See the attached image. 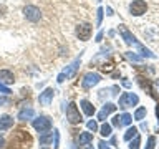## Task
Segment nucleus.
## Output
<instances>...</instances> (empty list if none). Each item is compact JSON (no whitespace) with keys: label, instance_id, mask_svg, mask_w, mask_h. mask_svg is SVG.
I'll list each match as a JSON object with an SVG mask.
<instances>
[{"label":"nucleus","instance_id":"nucleus-6","mask_svg":"<svg viewBox=\"0 0 159 149\" xmlns=\"http://www.w3.org/2000/svg\"><path fill=\"white\" fill-rule=\"evenodd\" d=\"M139 103L138 94L134 93H123L119 96V108H129V106H136Z\"/></svg>","mask_w":159,"mask_h":149},{"label":"nucleus","instance_id":"nucleus-28","mask_svg":"<svg viewBox=\"0 0 159 149\" xmlns=\"http://www.w3.org/2000/svg\"><path fill=\"white\" fill-rule=\"evenodd\" d=\"M0 93H2V94H7V96H8V94L12 93V91H10L8 86H5L3 83H0Z\"/></svg>","mask_w":159,"mask_h":149},{"label":"nucleus","instance_id":"nucleus-8","mask_svg":"<svg viewBox=\"0 0 159 149\" xmlns=\"http://www.w3.org/2000/svg\"><path fill=\"white\" fill-rule=\"evenodd\" d=\"M78 65H80V58H76V60H75V61H73L71 65H70V66H68L66 70H65V71H61V73L58 74V79H57V81H58V83H63L65 79L71 78L73 74L76 73V70H78Z\"/></svg>","mask_w":159,"mask_h":149},{"label":"nucleus","instance_id":"nucleus-21","mask_svg":"<svg viewBox=\"0 0 159 149\" xmlns=\"http://www.w3.org/2000/svg\"><path fill=\"white\" fill-rule=\"evenodd\" d=\"M139 146H141V138L139 136L133 138L131 141H129V149H139Z\"/></svg>","mask_w":159,"mask_h":149},{"label":"nucleus","instance_id":"nucleus-7","mask_svg":"<svg viewBox=\"0 0 159 149\" xmlns=\"http://www.w3.org/2000/svg\"><path fill=\"white\" fill-rule=\"evenodd\" d=\"M101 81V76H99L98 73H86L83 76V81H81V86L84 89H89L93 86H96V84Z\"/></svg>","mask_w":159,"mask_h":149},{"label":"nucleus","instance_id":"nucleus-35","mask_svg":"<svg viewBox=\"0 0 159 149\" xmlns=\"http://www.w3.org/2000/svg\"><path fill=\"white\" fill-rule=\"evenodd\" d=\"M123 86H126V88H129V86H131V83H129L128 79H124V81H123Z\"/></svg>","mask_w":159,"mask_h":149},{"label":"nucleus","instance_id":"nucleus-2","mask_svg":"<svg viewBox=\"0 0 159 149\" xmlns=\"http://www.w3.org/2000/svg\"><path fill=\"white\" fill-rule=\"evenodd\" d=\"M66 119H68L70 124H80L83 121L81 113H80V109H78V106L75 103L68 104V108H66Z\"/></svg>","mask_w":159,"mask_h":149},{"label":"nucleus","instance_id":"nucleus-1","mask_svg":"<svg viewBox=\"0 0 159 149\" xmlns=\"http://www.w3.org/2000/svg\"><path fill=\"white\" fill-rule=\"evenodd\" d=\"M32 126L35 128V131H38L40 134L47 133L52 129V119L48 116H38V118L32 119Z\"/></svg>","mask_w":159,"mask_h":149},{"label":"nucleus","instance_id":"nucleus-16","mask_svg":"<svg viewBox=\"0 0 159 149\" xmlns=\"http://www.w3.org/2000/svg\"><path fill=\"white\" fill-rule=\"evenodd\" d=\"M89 142H93V134L91 133L84 131V133H81L78 136V144L80 146H88Z\"/></svg>","mask_w":159,"mask_h":149},{"label":"nucleus","instance_id":"nucleus-31","mask_svg":"<svg viewBox=\"0 0 159 149\" xmlns=\"http://www.w3.org/2000/svg\"><path fill=\"white\" fill-rule=\"evenodd\" d=\"M98 147H99V149H108V144L104 142V141H99V144H98Z\"/></svg>","mask_w":159,"mask_h":149},{"label":"nucleus","instance_id":"nucleus-19","mask_svg":"<svg viewBox=\"0 0 159 149\" xmlns=\"http://www.w3.org/2000/svg\"><path fill=\"white\" fill-rule=\"evenodd\" d=\"M53 141V133H42L40 134V144H48Z\"/></svg>","mask_w":159,"mask_h":149},{"label":"nucleus","instance_id":"nucleus-38","mask_svg":"<svg viewBox=\"0 0 159 149\" xmlns=\"http://www.w3.org/2000/svg\"><path fill=\"white\" fill-rule=\"evenodd\" d=\"M43 149H48V147H43Z\"/></svg>","mask_w":159,"mask_h":149},{"label":"nucleus","instance_id":"nucleus-26","mask_svg":"<svg viewBox=\"0 0 159 149\" xmlns=\"http://www.w3.org/2000/svg\"><path fill=\"white\" fill-rule=\"evenodd\" d=\"M53 138H55V142H53V149H58V142H60V134H58V129L53 131Z\"/></svg>","mask_w":159,"mask_h":149},{"label":"nucleus","instance_id":"nucleus-34","mask_svg":"<svg viewBox=\"0 0 159 149\" xmlns=\"http://www.w3.org/2000/svg\"><path fill=\"white\" fill-rule=\"evenodd\" d=\"M156 116H157V128H159V104L156 106Z\"/></svg>","mask_w":159,"mask_h":149},{"label":"nucleus","instance_id":"nucleus-27","mask_svg":"<svg viewBox=\"0 0 159 149\" xmlns=\"http://www.w3.org/2000/svg\"><path fill=\"white\" fill-rule=\"evenodd\" d=\"M86 126H88V129H89V131H98V124H96V121H93V119H91V121H88V124H86Z\"/></svg>","mask_w":159,"mask_h":149},{"label":"nucleus","instance_id":"nucleus-3","mask_svg":"<svg viewBox=\"0 0 159 149\" xmlns=\"http://www.w3.org/2000/svg\"><path fill=\"white\" fill-rule=\"evenodd\" d=\"M23 15H25V18L32 23H37L42 20V12H40V8L35 7V5H27V7L23 8Z\"/></svg>","mask_w":159,"mask_h":149},{"label":"nucleus","instance_id":"nucleus-24","mask_svg":"<svg viewBox=\"0 0 159 149\" xmlns=\"http://www.w3.org/2000/svg\"><path fill=\"white\" fill-rule=\"evenodd\" d=\"M103 13H104V10L99 7L98 10H96V25L99 27V25H101V20H103Z\"/></svg>","mask_w":159,"mask_h":149},{"label":"nucleus","instance_id":"nucleus-9","mask_svg":"<svg viewBox=\"0 0 159 149\" xmlns=\"http://www.w3.org/2000/svg\"><path fill=\"white\" fill-rule=\"evenodd\" d=\"M53 96H55V91H53V88H45L42 93H40V96H38V103L42 104V106H50L53 101Z\"/></svg>","mask_w":159,"mask_h":149},{"label":"nucleus","instance_id":"nucleus-37","mask_svg":"<svg viewBox=\"0 0 159 149\" xmlns=\"http://www.w3.org/2000/svg\"><path fill=\"white\" fill-rule=\"evenodd\" d=\"M86 149H93V146H88V147H86Z\"/></svg>","mask_w":159,"mask_h":149},{"label":"nucleus","instance_id":"nucleus-4","mask_svg":"<svg viewBox=\"0 0 159 149\" xmlns=\"http://www.w3.org/2000/svg\"><path fill=\"white\" fill-rule=\"evenodd\" d=\"M146 10H148V3L144 0H133L129 3V13L133 17H141V15L146 13Z\"/></svg>","mask_w":159,"mask_h":149},{"label":"nucleus","instance_id":"nucleus-13","mask_svg":"<svg viewBox=\"0 0 159 149\" xmlns=\"http://www.w3.org/2000/svg\"><path fill=\"white\" fill-rule=\"evenodd\" d=\"M0 83L3 84H12L15 83V76L10 70H0Z\"/></svg>","mask_w":159,"mask_h":149},{"label":"nucleus","instance_id":"nucleus-25","mask_svg":"<svg viewBox=\"0 0 159 149\" xmlns=\"http://www.w3.org/2000/svg\"><path fill=\"white\" fill-rule=\"evenodd\" d=\"M113 126L114 128H123V123H121V116L116 114V116L113 118Z\"/></svg>","mask_w":159,"mask_h":149},{"label":"nucleus","instance_id":"nucleus-32","mask_svg":"<svg viewBox=\"0 0 159 149\" xmlns=\"http://www.w3.org/2000/svg\"><path fill=\"white\" fill-rule=\"evenodd\" d=\"M103 40V32H99L98 35H96V42H101Z\"/></svg>","mask_w":159,"mask_h":149},{"label":"nucleus","instance_id":"nucleus-29","mask_svg":"<svg viewBox=\"0 0 159 149\" xmlns=\"http://www.w3.org/2000/svg\"><path fill=\"white\" fill-rule=\"evenodd\" d=\"M128 56L131 58V60H134V61H141V56H138V55H134V53H131V52L128 53Z\"/></svg>","mask_w":159,"mask_h":149},{"label":"nucleus","instance_id":"nucleus-5","mask_svg":"<svg viewBox=\"0 0 159 149\" xmlns=\"http://www.w3.org/2000/svg\"><path fill=\"white\" fill-rule=\"evenodd\" d=\"M91 33H93V27L86 22L80 23L76 27V37L81 40V42H88V40L91 38Z\"/></svg>","mask_w":159,"mask_h":149},{"label":"nucleus","instance_id":"nucleus-10","mask_svg":"<svg viewBox=\"0 0 159 149\" xmlns=\"http://www.w3.org/2000/svg\"><path fill=\"white\" fill-rule=\"evenodd\" d=\"M119 33H121V37L124 38V42H126L128 45H138L139 42L136 38H134V35L129 32V30L124 27V25H119Z\"/></svg>","mask_w":159,"mask_h":149},{"label":"nucleus","instance_id":"nucleus-15","mask_svg":"<svg viewBox=\"0 0 159 149\" xmlns=\"http://www.w3.org/2000/svg\"><path fill=\"white\" fill-rule=\"evenodd\" d=\"M80 106H81L83 113L86 114V116H93L94 114V106L88 101V99H81V101H80Z\"/></svg>","mask_w":159,"mask_h":149},{"label":"nucleus","instance_id":"nucleus-18","mask_svg":"<svg viewBox=\"0 0 159 149\" xmlns=\"http://www.w3.org/2000/svg\"><path fill=\"white\" fill-rule=\"evenodd\" d=\"M136 136H138V128L131 126L126 133H124V141H131V139H133V138H136Z\"/></svg>","mask_w":159,"mask_h":149},{"label":"nucleus","instance_id":"nucleus-12","mask_svg":"<svg viewBox=\"0 0 159 149\" xmlns=\"http://www.w3.org/2000/svg\"><path fill=\"white\" fill-rule=\"evenodd\" d=\"M15 119L10 116V114H2L0 116V131H7V129H10L13 126Z\"/></svg>","mask_w":159,"mask_h":149},{"label":"nucleus","instance_id":"nucleus-23","mask_svg":"<svg viewBox=\"0 0 159 149\" xmlns=\"http://www.w3.org/2000/svg\"><path fill=\"white\" fill-rule=\"evenodd\" d=\"M154 146H156V138H154V136H149V138H148V144L144 146V149H154Z\"/></svg>","mask_w":159,"mask_h":149},{"label":"nucleus","instance_id":"nucleus-36","mask_svg":"<svg viewBox=\"0 0 159 149\" xmlns=\"http://www.w3.org/2000/svg\"><path fill=\"white\" fill-rule=\"evenodd\" d=\"M106 15H113V10H111V8H109V7L106 8Z\"/></svg>","mask_w":159,"mask_h":149},{"label":"nucleus","instance_id":"nucleus-20","mask_svg":"<svg viewBox=\"0 0 159 149\" xmlns=\"http://www.w3.org/2000/svg\"><path fill=\"white\" fill-rule=\"evenodd\" d=\"M111 131H113V126H111V124H108V123H104L101 126V129H99V134L104 136V138H108V136H111Z\"/></svg>","mask_w":159,"mask_h":149},{"label":"nucleus","instance_id":"nucleus-22","mask_svg":"<svg viewBox=\"0 0 159 149\" xmlns=\"http://www.w3.org/2000/svg\"><path fill=\"white\" fill-rule=\"evenodd\" d=\"M121 123H123V126H128V124H131V123H133L131 114H128V113L121 114Z\"/></svg>","mask_w":159,"mask_h":149},{"label":"nucleus","instance_id":"nucleus-11","mask_svg":"<svg viewBox=\"0 0 159 149\" xmlns=\"http://www.w3.org/2000/svg\"><path fill=\"white\" fill-rule=\"evenodd\" d=\"M116 108H118L116 104H113V103H106V104L103 106L101 111L98 113V119H99V121H104V119H106V118L109 116V114L116 111Z\"/></svg>","mask_w":159,"mask_h":149},{"label":"nucleus","instance_id":"nucleus-17","mask_svg":"<svg viewBox=\"0 0 159 149\" xmlns=\"http://www.w3.org/2000/svg\"><path fill=\"white\" fill-rule=\"evenodd\" d=\"M146 114H148L146 106H139L136 111H134V119H136V121H143V119L146 118Z\"/></svg>","mask_w":159,"mask_h":149},{"label":"nucleus","instance_id":"nucleus-30","mask_svg":"<svg viewBox=\"0 0 159 149\" xmlns=\"http://www.w3.org/2000/svg\"><path fill=\"white\" fill-rule=\"evenodd\" d=\"M3 104H10V99L5 96H0V106H3Z\"/></svg>","mask_w":159,"mask_h":149},{"label":"nucleus","instance_id":"nucleus-33","mask_svg":"<svg viewBox=\"0 0 159 149\" xmlns=\"http://www.w3.org/2000/svg\"><path fill=\"white\" fill-rule=\"evenodd\" d=\"M5 146V139H3V136H0V149H2Z\"/></svg>","mask_w":159,"mask_h":149},{"label":"nucleus","instance_id":"nucleus-14","mask_svg":"<svg viewBox=\"0 0 159 149\" xmlns=\"http://www.w3.org/2000/svg\"><path fill=\"white\" fill-rule=\"evenodd\" d=\"M33 116H35V111L32 108H23V109H20L18 111V119L20 121H28V119H33Z\"/></svg>","mask_w":159,"mask_h":149}]
</instances>
